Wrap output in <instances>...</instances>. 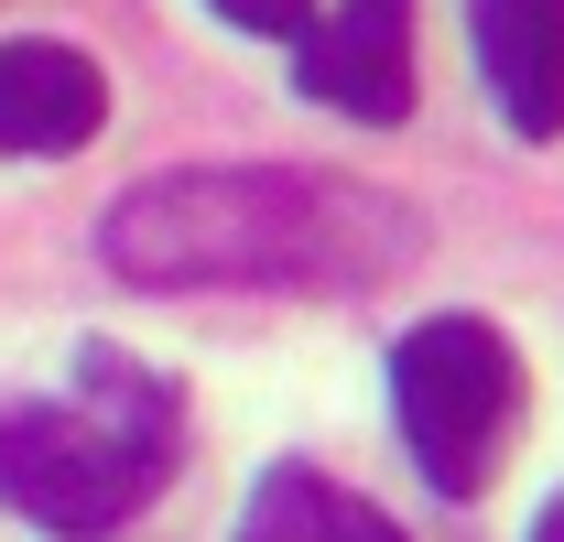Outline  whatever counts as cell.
Wrapping results in <instances>:
<instances>
[{
    "mask_svg": "<svg viewBox=\"0 0 564 542\" xmlns=\"http://www.w3.org/2000/svg\"><path fill=\"white\" fill-rule=\"evenodd\" d=\"M98 250L152 293H369L413 261V206L358 174L196 163L109 206Z\"/></svg>",
    "mask_w": 564,
    "mask_h": 542,
    "instance_id": "6da1fadb",
    "label": "cell"
},
{
    "mask_svg": "<svg viewBox=\"0 0 564 542\" xmlns=\"http://www.w3.org/2000/svg\"><path fill=\"white\" fill-rule=\"evenodd\" d=\"M217 22H239V33H304L315 22V0H207Z\"/></svg>",
    "mask_w": 564,
    "mask_h": 542,
    "instance_id": "ba28073f",
    "label": "cell"
},
{
    "mask_svg": "<svg viewBox=\"0 0 564 542\" xmlns=\"http://www.w3.org/2000/svg\"><path fill=\"white\" fill-rule=\"evenodd\" d=\"M532 542H564V499H554V510H543V521H532Z\"/></svg>",
    "mask_w": 564,
    "mask_h": 542,
    "instance_id": "9c48e42d",
    "label": "cell"
},
{
    "mask_svg": "<svg viewBox=\"0 0 564 542\" xmlns=\"http://www.w3.org/2000/svg\"><path fill=\"white\" fill-rule=\"evenodd\" d=\"M391 412H402V445L445 499H478L521 423V358L499 326L478 315H434L391 347Z\"/></svg>",
    "mask_w": 564,
    "mask_h": 542,
    "instance_id": "3957f363",
    "label": "cell"
},
{
    "mask_svg": "<svg viewBox=\"0 0 564 542\" xmlns=\"http://www.w3.org/2000/svg\"><path fill=\"white\" fill-rule=\"evenodd\" d=\"M239 542H402V532H391L358 488H337V477L272 467L250 488V510H239Z\"/></svg>",
    "mask_w": 564,
    "mask_h": 542,
    "instance_id": "52a82bcc",
    "label": "cell"
},
{
    "mask_svg": "<svg viewBox=\"0 0 564 542\" xmlns=\"http://www.w3.org/2000/svg\"><path fill=\"white\" fill-rule=\"evenodd\" d=\"M467 33H478V76L510 109V131L554 141L564 131V0H478Z\"/></svg>",
    "mask_w": 564,
    "mask_h": 542,
    "instance_id": "5b68a950",
    "label": "cell"
},
{
    "mask_svg": "<svg viewBox=\"0 0 564 542\" xmlns=\"http://www.w3.org/2000/svg\"><path fill=\"white\" fill-rule=\"evenodd\" d=\"M293 76L348 120H413V0H337L326 22H304Z\"/></svg>",
    "mask_w": 564,
    "mask_h": 542,
    "instance_id": "277c9868",
    "label": "cell"
},
{
    "mask_svg": "<svg viewBox=\"0 0 564 542\" xmlns=\"http://www.w3.org/2000/svg\"><path fill=\"white\" fill-rule=\"evenodd\" d=\"M174 467V380L120 347H87V391L0 423V499L44 532H109Z\"/></svg>",
    "mask_w": 564,
    "mask_h": 542,
    "instance_id": "7a4b0ae2",
    "label": "cell"
},
{
    "mask_svg": "<svg viewBox=\"0 0 564 542\" xmlns=\"http://www.w3.org/2000/svg\"><path fill=\"white\" fill-rule=\"evenodd\" d=\"M109 120V76L76 44H0V152H87Z\"/></svg>",
    "mask_w": 564,
    "mask_h": 542,
    "instance_id": "8992f818",
    "label": "cell"
}]
</instances>
